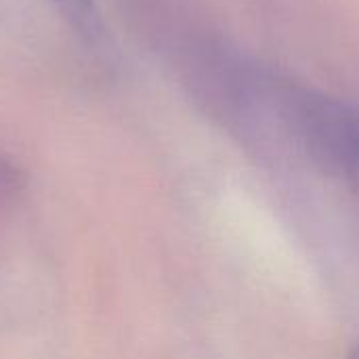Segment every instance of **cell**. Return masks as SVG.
<instances>
[{
  "label": "cell",
  "instance_id": "1",
  "mask_svg": "<svg viewBox=\"0 0 359 359\" xmlns=\"http://www.w3.org/2000/svg\"><path fill=\"white\" fill-rule=\"evenodd\" d=\"M261 84L292 141L322 168L359 177V105L301 84Z\"/></svg>",
  "mask_w": 359,
  "mask_h": 359
},
{
  "label": "cell",
  "instance_id": "2",
  "mask_svg": "<svg viewBox=\"0 0 359 359\" xmlns=\"http://www.w3.org/2000/svg\"><path fill=\"white\" fill-rule=\"evenodd\" d=\"M59 13L84 36L99 34V15L93 0H53Z\"/></svg>",
  "mask_w": 359,
  "mask_h": 359
},
{
  "label": "cell",
  "instance_id": "3",
  "mask_svg": "<svg viewBox=\"0 0 359 359\" xmlns=\"http://www.w3.org/2000/svg\"><path fill=\"white\" fill-rule=\"evenodd\" d=\"M349 359H359V345H358V347H353V349H351V353H349Z\"/></svg>",
  "mask_w": 359,
  "mask_h": 359
}]
</instances>
